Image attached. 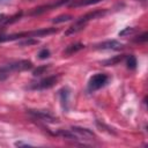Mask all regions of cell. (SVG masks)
Returning a JSON list of instances; mask_svg holds the SVG:
<instances>
[{
  "label": "cell",
  "instance_id": "cell-12",
  "mask_svg": "<svg viewBox=\"0 0 148 148\" xmlns=\"http://www.w3.org/2000/svg\"><path fill=\"white\" fill-rule=\"evenodd\" d=\"M127 67L130 69H135L136 68V58L132 54L127 57Z\"/></svg>",
  "mask_w": 148,
  "mask_h": 148
},
{
  "label": "cell",
  "instance_id": "cell-5",
  "mask_svg": "<svg viewBox=\"0 0 148 148\" xmlns=\"http://www.w3.org/2000/svg\"><path fill=\"white\" fill-rule=\"evenodd\" d=\"M29 113L31 116H34L35 118L42 120V121H45V123H57L58 121V118L52 116L50 112L47 111H42V110H29Z\"/></svg>",
  "mask_w": 148,
  "mask_h": 148
},
{
  "label": "cell",
  "instance_id": "cell-4",
  "mask_svg": "<svg viewBox=\"0 0 148 148\" xmlns=\"http://www.w3.org/2000/svg\"><path fill=\"white\" fill-rule=\"evenodd\" d=\"M58 80H59V76H58V75L47 76V77L40 80L39 82H37L36 84L31 86L30 89H35V90H44V89H49V88L53 87Z\"/></svg>",
  "mask_w": 148,
  "mask_h": 148
},
{
  "label": "cell",
  "instance_id": "cell-16",
  "mask_svg": "<svg viewBox=\"0 0 148 148\" xmlns=\"http://www.w3.org/2000/svg\"><path fill=\"white\" fill-rule=\"evenodd\" d=\"M46 68H47L46 66H43V67H39V68H37V69L34 72V75H35V76H37V75H40V74L43 73V71H45Z\"/></svg>",
  "mask_w": 148,
  "mask_h": 148
},
{
  "label": "cell",
  "instance_id": "cell-3",
  "mask_svg": "<svg viewBox=\"0 0 148 148\" xmlns=\"http://www.w3.org/2000/svg\"><path fill=\"white\" fill-rule=\"evenodd\" d=\"M108 81H109V76L106 74L97 73V74L92 75L88 81V91L94 92V91L101 89L102 87H104L108 83Z\"/></svg>",
  "mask_w": 148,
  "mask_h": 148
},
{
  "label": "cell",
  "instance_id": "cell-2",
  "mask_svg": "<svg viewBox=\"0 0 148 148\" xmlns=\"http://www.w3.org/2000/svg\"><path fill=\"white\" fill-rule=\"evenodd\" d=\"M58 30L56 28H46V29H38V30H32V31H24V32H17V34H12V35H6V36H0V43L2 42H8V40H15V39H21V38H34V37H42L45 35L54 34Z\"/></svg>",
  "mask_w": 148,
  "mask_h": 148
},
{
  "label": "cell",
  "instance_id": "cell-13",
  "mask_svg": "<svg viewBox=\"0 0 148 148\" xmlns=\"http://www.w3.org/2000/svg\"><path fill=\"white\" fill-rule=\"evenodd\" d=\"M49 57H50V51L47 49H43L38 53V58L39 59H47Z\"/></svg>",
  "mask_w": 148,
  "mask_h": 148
},
{
  "label": "cell",
  "instance_id": "cell-9",
  "mask_svg": "<svg viewBox=\"0 0 148 148\" xmlns=\"http://www.w3.org/2000/svg\"><path fill=\"white\" fill-rule=\"evenodd\" d=\"M101 1H103V0H73L72 3H69V7H72V8L84 7V6L98 3V2H101Z\"/></svg>",
  "mask_w": 148,
  "mask_h": 148
},
{
  "label": "cell",
  "instance_id": "cell-18",
  "mask_svg": "<svg viewBox=\"0 0 148 148\" xmlns=\"http://www.w3.org/2000/svg\"><path fill=\"white\" fill-rule=\"evenodd\" d=\"M31 1H34V0H31Z\"/></svg>",
  "mask_w": 148,
  "mask_h": 148
},
{
  "label": "cell",
  "instance_id": "cell-17",
  "mask_svg": "<svg viewBox=\"0 0 148 148\" xmlns=\"http://www.w3.org/2000/svg\"><path fill=\"white\" fill-rule=\"evenodd\" d=\"M147 40V32L142 34L141 36H139V38L135 39V42H146Z\"/></svg>",
  "mask_w": 148,
  "mask_h": 148
},
{
  "label": "cell",
  "instance_id": "cell-7",
  "mask_svg": "<svg viewBox=\"0 0 148 148\" xmlns=\"http://www.w3.org/2000/svg\"><path fill=\"white\" fill-rule=\"evenodd\" d=\"M123 47H124V45L116 39L104 40V42L95 45V49H97V50H121Z\"/></svg>",
  "mask_w": 148,
  "mask_h": 148
},
{
  "label": "cell",
  "instance_id": "cell-10",
  "mask_svg": "<svg viewBox=\"0 0 148 148\" xmlns=\"http://www.w3.org/2000/svg\"><path fill=\"white\" fill-rule=\"evenodd\" d=\"M83 47H84V45H82V44H73V45H69V46H67V49L64 51V54H67V56L73 54V53H75V52L80 51V50L83 49Z\"/></svg>",
  "mask_w": 148,
  "mask_h": 148
},
{
  "label": "cell",
  "instance_id": "cell-8",
  "mask_svg": "<svg viewBox=\"0 0 148 148\" xmlns=\"http://www.w3.org/2000/svg\"><path fill=\"white\" fill-rule=\"evenodd\" d=\"M59 96H60V102H61V106L64 110H68V101H69V90L68 88H62L59 91Z\"/></svg>",
  "mask_w": 148,
  "mask_h": 148
},
{
  "label": "cell",
  "instance_id": "cell-11",
  "mask_svg": "<svg viewBox=\"0 0 148 148\" xmlns=\"http://www.w3.org/2000/svg\"><path fill=\"white\" fill-rule=\"evenodd\" d=\"M72 18H73V16L72 15H68V14L60 15V16H57V17L53 18V23H62V22H67V21H69Z\"/></svg>",
  "mask_w": 148,
  "mask_h": 148
},
{
  "label": "cell",
  "instance_id": "cell-6",
  "mask_svg": "<svg viewBox=\"0 0 148 148\" xmlns=\"http://www.w3.org/2000/svg\"><path fill=\"white\" fill-rule=\"evenodd\" d=\"M69 1H73V0H56L54 2L52 3H47V5H44V6H40L38 8H35V10H32L30 13V15H38V14H42L46 10H50V9H53V8H57L59 6H62Z\"/></svg>",
  "mask_w": 148,
  "mask_h": 148
},
{
  "label": "cell",
  "instance_id": "cell-14",
  "mask_svg": "<svg viewBox=\"0 0 148 148\" xmlns=\"http://www.w3.org/2000/svg\"><path fill=\"white\" fill-rule=\"evenodd\" d=\"M123 58H124V56H118V57H116V58H113V59L106 60L104 64H105V65H114V64H117L118 61H121Z\"/></svg>",
  "mask_w": 148,
  "mask_h": 148
},
{
  "label": "cell",
  "instance_id": "cell-15",
  "mask_svg": "<svg viewBox=\"0 0 148 148\" xmlns=\"http://www.w3.org/2000/svg\"><path fill=\"white\" fill-rule=\"evenodd\" d=\"M134 32V28H131V27H127V28H125L124 30H121V31H119V36H126V35H131V34H133Z\"/></svg>",
  "mask_w": 148,
  "mask_h": 148
},
{
  "label": "cell",
  "instance_id": "cell-1",
  "mask_svg": "<svg viewBox=\"0 0 148 148\" xmlns=\"http://www.w3.org/2000/svg\"><path fill=\"white\" fill-rule=\"evenodd\" d=\"M106 13H108L106 9H98V10H94V12L87 13L86 15L81 16L77 21H75L74 24H72V25L67 29V31L65 32V35L68 36V35H73V34L79 32L80 30H82V29L86 27V24H87L90 20H94V18H98V17H101V16H104Z\"/></svg>",
  "mask_w": 148,
  "mask_h": 148
}]
</instances>
